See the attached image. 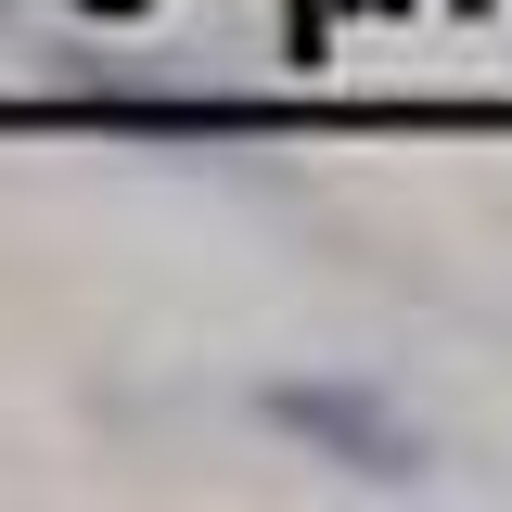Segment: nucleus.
Returning a JSON list of instances; mask_svg holds the SVG:
<instances>
[{"mask_svg": "<svg viewBox=\"0 0 512 512\" xmlns=\"http://www.w3.org/2000/svg\"><path fill=\"white\" fill-rule=\"evenodd\" d=\"M103 13H128V0H103Z\"/></svg>", "mask_w": 512, "mask_h": 512, "instance_id": "obj_2", "label": "nucleus"}, {"mask_svg": "<svg viewBox=\"0 0 512 512\" xmlns=\"http://www.w3.org/2000/svg\"><path fill=\"white\" fill-rule=\"evenodd\" d=\"M256 410L282 436H308L320 461H346L359 487H423V436L384 410L372 384H256Z\"/></svg>", "mask_w": 512, "mask_h": 512, "instance_id": "obj_1", "label": "nucleus"}]
</instances>
